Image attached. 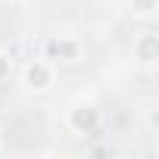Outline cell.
Wrapping results in <instances>:
<instances>
[{"instance_id":"obj_1","label":"cell","mask_w":159,"mask_h":159,"mask_svg":"<svg viewBox=\"0 0 159 159\" xmlns=\"http://www.w3.org/2000/svg\"><path fill=\"white\" fill-rule=\"evenodd\" d=\"M134 53L140 56V62H153L156 59V34H143L134 44Z\"/></svg>"},{"instance_id":"obj_2","label":"cell","mask_w":159,"mask_h":159,"mask_svg":"<svg viewBox=\"0 0 159 159\" xmlns=\"http://www.w3.org/2000/svg\"><path fill=\"white\" fill-rule=\"evenodd\" d=\"M28 81H31V88H47L50 84V69L47 66H31L28 69Z\"/></svg>"},{"instance_id":"obj_3","label":"cell","mask_w":159,"mask_h":159,"mask_svg":"<svg viewBox=\"0 0 159 159\" xmlns=\"http://www.w3.org/2000/svg\"><path fill=\"white\" fill-rule=\"evenodd\" d=\"M156 10V0H134V13H153Z\"/></svg>"}]
</instances>
